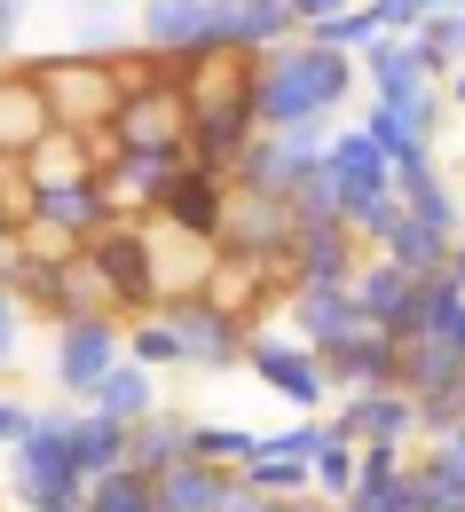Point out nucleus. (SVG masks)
<instances>
[{"instance_id": "f257e3e1", "label": "nucleus", "mask_w": 465, "mask_h": 512, "mask_svg": "<svg viewBox=\"0 0 465 512\" xmlns=\"http://www.w3.org/2000/svg\"><path fill=\"white\" fill-rule=\"evenodd\" d=\"M355 95V56L284 40L253 64V127L261 134H292V127H332L339 103Z\"/></svg>"}, {"instance_id": "f03ea898", "label": "nucleus", "mask_w": 465, "mask_h": 512, "mask_svg": "<svg viewBox=\"0 0 465 512\" xmlns=\"http://www.w3.org/2000/svg\"><path fill=\"white\" fill-rule=\"evenodd\" d=\"M253 64L237 56H198L182 64V142H190V166L198 174H237L245 142H253Z\"/></svg>"}, {"instance_id": "7ed1b4c3", "label": "nucleus", "mask_w": 465, "mask_h": 512, "mask_svg": "<svg viewBox=\"0 0 465 512\" xmlns=\"http://www.w3.org/2000/svg\"><path fill=\"white\" fill-rule=\"evenodd\" d=\"M16 79L48 103V127L56 134H87V127H111V111H119V95H127V71L111 64V56H40V64H16Z\"/></svg>"}, {"instance_id": "20e7f679", "label": "nucleus", "mask_w": 465, "mask_h": 512, "mask_svg": "<svg viewBox=\"0 0 465 512\" xmlns=\"http://www.w3.org/2000/svg\"><path fill=\"white\" fill-rule=\"evenodd\" d=\"M64 418H71V402L32 410V434L8 449L16 512H79V497H87V481H79V465H71V449H64Z\"/></svg>"}, {"instance_id": "39448f33", "label": "nucleus", "mask_w": 465, "mask_h": 512, "mask_svg": "<svg viewBox=\"0 0 465 512\" xmlns=\"http://www.w3.org/2000/svg\"><path fill=\"white\" fill-rule=\"evenodd\" d=\"M87 253V276H95V292H103V308L119 323L134 316H158L166 308V276H158V245L134 229V221H111L95 245H79Z\"/></svg>"}, {"instance_id": "423d86ee", "label": "nucleus", "mask_w": 465, "mask_h": 512, "mask_svg": "<svg viewBox=\"0 0 465 512\" xmlns=\"http://www.w3.org/2000/svg\"><path fill=\"white\" fill-rule=\"evenodd\" d=\"M8 292H16L24 316H48L56 331L103 308V292H95V276H87V253H79V245H48V253L24 245L16 268H8Z\"/></svg>"}, {"instance_id": "0eeeda50", "label": "nucleus", "mask_w": 465, "mask_h": 512, "mask_svg": "<svg viewBox=\"0 0 465 512\" xmlns=\"http://www.w3.org/2000/svg\"><path fill=\"white\" fill-rule=\"evenodd\" d=\"M355 79H371V103H379L402 134H418V142L442 134V87L410 64V40H379L371 56H355Z\"/></svg>"}, {"instance_id": "6e6552de", "label": "nucleus", "mask_w": 465, "mask_h": 512, "mask_svg": "<svg viewBox=\"0 0 465 512\" xmlns=\"http://www.w3.org/2000/svg\"><path fill=\"white\" fill-rule=\"evenodd\" d=\"M158 316H166V331L182 339V363H198V371H237V363H245L253 323L237 316L229 300H213V292H174Z\"/></svg>"}, {"instance_id": "1a4fd4ad", "label": "nucleus", "mask_w": 465, "mask_h": 512, "mask_svg": "<svg viewBox=\"0 0 465 512\" xmlns=\"http://www.w3.org/2000/svg\"><path fill=\"white\" fill-rule=\"evenodd\" d=\"M284 40H300L292 0H205V56L261 64L268 48H284Z\"/></svg>"}, {"instance_id": "9d476101", "label": "nucleus", "mask_w": 465, "mask_h": 512, "mask_svg": "<svg viewBox=\"0 0 465 512\" xmlns=\"http://www.w3.org/2000/svg\"><path fill=\"white\" fill-rule=\"evenodd\" d=\"M119 363H127V323L111 316V308L64 323V331H56V355H48V371H56V386H64L71 402H87Z\"/></svg>"}, {"instance_id": "9b49d317", "label": "nucleus", "mask_w": 465, "mask_h": 512, "mask_svg": "<svg viewBox=\"0 0 465 512\" xmlns=\"http://www.w3.org/2000/svg\"><path fill=\"white\" fill-rule=\"evenodd\" d=\"M245 371H253L276 402H292L300 418H324V410H332V386H324L316 355H308L292 331H253V339H245Z\"/></svg>"}, {"instance_id": "f8f14e48", "label": "nucleus", "mask_w": 465, "mask_h": 512, "mask_svg": "<svg viewBox=\"0 0 465 512\" xmlns=\"http://www.w3.org/2000/svg\"><path fill=\"white\" fill-rule=\"evenodd\" d=\"M111 221H119V197L103 190L95 174H71V182H32V229H48V237L95 245Z\"/></svg>"}, {"instance_id": "ddd939ff", "label": "nucleus", "mask_w": 465, "mask_h": 512, "mask_svg": "<svg viewBox=\"0 0 465 512\" xmlns=\"http://www.w3.org/2000/svg\"><path fill=\"white\" fill-rule=\"evenodd\" d=\"M229 197H237V190H229L221 174H198V166H182V174H174L166 190L150 197L142 213H158V221H166L174 237H190V245H221V229H229Z\"/></svg>"}, {"instance_id": "4468645a", "label": "nucleus", "mask_w": 465, "mask_h": 512, "mask_svg": "<svg viewBox=\"0 0 465 512\" xmlns=\"http://www.w3.org/2000/svg\"><path fill=\"white\" fill-rule=\"evenodd\" d=\"M395 339L387 331H347V339H332V347H316V371H324V386L339 394H379V386H395Z\"/></svg>"}, {"instance_id": "2eb2a0df", "label": "nucleus", "mask_w": 465, "mask_h": 512, "mask_svg": "<svg viewBox=\"0 0 465 512\" xmlns=\"http://www.w3.org/2000/svg\"><path fill=\"white\" fill-rule=\"evenodd\" d=\"M221 253L237 268H284L292 253V221L276 197H229V229H221Z\"/></svg>"}, {"instance_id": "dca6fc26", "label": "nucleus", "mask_w": 465, "mask_h": 512, "mask_svg": "<svg viewBox=\"0 0 465 512\" xmlns=\"http://www.w3.org/2000/svg\"><path fill=\"white\" fill-rule=\"evenodd\" d=\"M324 426L347 434L355 449H371V442L410 449V442H418V426H410V394H395V386H379V394H339L332 410H324Z\"/></svg>"}, {"instance_id": "f3484780", "label": "nucleus", "mask_w": 465, "mask_h": 512, "mask_svg": "<svg viewBox=\"0 0 465 512\" xmlns=\"http://www.w3.org/2000/svg\"><path fill=\"white\" fill-rule=\"evenodd\" d=\"M261 497L229 473V465H198L182 457L174 473H158V512H253Z\"/></svg>"}, {"instance_id": "a211bd4d", "label": "nucleus", "mask_w": 465, "mask_h": 512, "mask_svg": "<svg viewBox=\"0 0 465 512\" xmlns=\"http://www.w3.org/2000/svg\"><path fill=\"white\" fill-rule=\"evenodd\" d=\"M363 268V245L347 221H324V229H292V253H284V284H355Z\"/></svg>"}, {"instance_id": "6ab92c4d", "label": "nucleus", "mask_w": 465, "mask_h": 512, "mask_svg": "<svg viewBox=\"0 0 465 512\" xmlns=\"http://www.w3.org/2000/svg\"><path fill=\"white\" fill-rule=\"evenodd\" d=\"M134 48L142 56H166V64H198L205 56V0H142Z\"/></svg>"}, {"instance_id": "aec40b11", "label": "nucleus", "mask_w": 465, "mask_h": 512, "mask_svg": "<svg viewBox=\"0 0 465 512\" xmlns=\"http://www.w3.org/2000/svg\"><path fill=\"white\" fill-rule=\"evenodd\" d=\"M324 174H332V190H339V213H347V205H363V197H379V190H395L387 150H379L363 127H339L332 142H324Z\"/></svg>"}, {"instance_id": "412c9836", "label": "nucleus", "mask_w": 465, "mask_h": 512, "mask_svg": "<svg viewBox=\"0 0 465 512\" xmlns=\"http://www.w3.org/2000/svg\"><path fill=\"white\" fill-rule=\"evenodd\" d=\"M284 323H292V339H300L308 355H316V347H332V339H347V331H363L355 300H347V284H292Z\"/></svg>"}, {"instance_id": "4be33fe9", "label": "nucleus", "mask_w": 465, "mask_h": 512, "mask_svg": "<svg viewBox=\"0 0 465 512\" xmlns=\"http://www.w3.org/2000/svg\"><path fill=\"white\" fill-rule=\"evenodd\" d=\"M190 426H198V418H182V410L158 402L150 418H134V426H127V465H134V473H150V481L174 473V465L190 457Z\"/></svg>"}, {"instance_id": "5701e85b", "label": "nucleus", "mask_w": 465, "mask_h": 512, "mask_svg": "<svg viewBox=\"0 0 465 512\" xmlns=\"http://www.w3.org/2000/svg\"><path fill=\"white\" fill-rule=\"evenodd\" d=\"M64 449H71V465H79V481H95V473L127 465V426H119V418H95V410H79V402H71Z\"/></svg>"}, {"instance_id": "b1692460", "label": "nucleus", "mask_w": 465, "mask_h": 512, "mask_svg": "<svg viewBox=\"0 0 465 512\" xmlns=\"http://www.w3.org/2000/svg\"><path fill=\"white\" fill-rule=\"evenodd\" d=\"M410 64L426 71L434 87L465 64V8H450V16H418V32H410Z\"/></svg>"}, {"instance_id": "393cba45", "label": "nucleus", "mask_w": 465, "mask_h": 512, "mask_svg": "<svg viewBox=\"0 0 465 512\" xmlns=\"http://www.w3.org/2000/svg\"><path fill=\"white\" fill-rule=\"evenodd\" d=\"M79 410H95V418H119V426H134V418H150V410H158V379H150L142 363H119V371L95 386V394H87Z\"/></svg>"}, {"instance_id": "a878e982", "label": "nucleus", "mask_w": 465, "mask_h": 512, "mask_svg": "<svg viewBox=\"0 0 465 512\" xmlns=\"http://www.w3.org/2000/svg\"><path fill=\"white\" fill-rule=\"evenodd\" d=\"M402 292H410V276H402L395 260H363V268H355V284H347V300H355V316H363V331H379V323L395 316L402 308Z\"/></svg>"}, {"instance_id": "bb28decb", "label": "nucleus", "mask_w": 465, "mask_h": 512, "mask_svg": "<svg viewBox=\"0 0 465 512\" xmlns=\"http://www.w3.org/2000/svg\"><path fill=\"white\" fill-rule=\"evenodd\" d=\"M300 40H308V48H332V56H371L387 32H379V16H371V0H363V8H332V16H316Z\"/></svg>"}, {"instance_id": "cd10ccee", "label": "nucleus", "mask_w": 465, "mask_h": 512, "mask_svg": "<svg viewBox=\"0 0 465 512\" xmlns=\"http://www.w3.org/2000/svg\"><path fill=\"white\" fill-rule=\"evenodd\" d=\"M79 512H158V481H150V473H134V465H111V473H95V481H87Z\"/></svg>"}, {"instance_id": "c85d7f7f", "label": "nucleus", "mask_w": 465, "mask_h": 512, "mask_svg": "<svg viewBox=\"0 0 465 512\" xmlns=\"http://www.w3.org/2000/svg\"><path fill=\"white\" fill-rule=\"evenodd\" d=\"M379 260H395L402 276H426V268H450V237H442V229H426V221H410V213H402V221H395V237H387V245H379Z\"/></svg>"}, {"instance_id": "c756f323", "label": "nucleus", "mask_w": 465, "mask_h": 512, "mask_svg": "<svg viewBox=\"0 0 465 512\" xmlns=\"http://www.w3.org/2000/svg\"><path fill=\"white\" fill-rule=\"evenodd\" d=\"M347 489H355V442L324 426V449L308 457V497H324V505H347Z\"/></svg>"}, {"instance_id": "7c9ffc66", "label": "nucleus", "mask_w": 465, "mask_h": 512, "mask_svg": "<svg viewBox=\"0 0 465 512\" xmlns=\"http://www.w3.org/2000/svg\"><path fill=\"white\" fill-rule=\"evenodd\" d=\"M190 457H198V465L245 473V465L261 457V434H253V426H190Z\"/></svg>"}, {"instance_id": "2f4dec72", "label": "nucleus", "mask_w": 465, "mask_h": 512, "mask_svg": "<svg viewBox=\"0 0 465 512\" xmlns=\"http://www.w3.org/2000/svg\"><path fill=\"white\" fill-rule=\"evenodd\" d=\"M402 213H410V221H426V229H442L450 245L465 237V213H458V197H450V174H426L418 190H402Z\"/></svg>"}, {"instance_id": "473e14b6", "label": "nucleus", "mask_w": 465, "mask_h": 512, "mask_svg": "<svg viewBox=\"0 0 465 512\" xmlns=\"http://www.w3.org/2000/svg\"><path fill=\"white\" fill-rule=\"evenodd\" d=\"M127 363H142L150 379H158V371H182V339L166 331V316H134L127 323Z\"/></svg>"}, {"instance_id": "72a5a7b5", "label": "nucleus", "mask_w": 465, "mask_h": 512, "mask_svg": "<svg viewBox=\"0 0 465 512\" xmlns=\"http://www.w3.org/2000/svg\"><path fill=\"white\" fill-rule=\"evenodd\" d=\"M284 221L292 229H324V221H339V190H332V174L316 166V174H300L292 190H284Z\"/></svg>"}, {"instance_id": "f704fd0d", "label": "nucleus", "mask_w": 465, "mask_h": 512, "mask_svg": "<svg viewBox=\"0 0 465 512\" xmlns=\"http://www.w3.org/2000/svg\"><path fill=\"white\" fill-rule=\"evenodd\" d=\"M237 481H245V489H253L261 505H284V497H308V465H300V457H253V465H245Z\"/></svg>"}, {"instance_id": "c9c22d12", "label": "nucleus", "mask_w": 465, "mask_h": 512, "mask_svg": "<svg viewBox=\"0 0 465 512\" xmlns=\"http://www.w3.org/2000/svg\"><path fill=\"white\" fill-rule=\"evenodd\" d=\"M339 221L355 229V245H371V253H379V245L395 237V221H402V197H395V190H379V197H363V205H347Z\"/></svg>"}, {"instance_id": "e433bc0d", "label": "nucleus", "mask_w": 465, "mask_h": 512, "mask_svg": "<svg viewBox=\"0 0 465 512\" xmlns=\"http://www.w3.org/2000/svg\"><path fill=\"white\" fill-rule=\"evenodd\" d=\"M324 449V418H300V426H284V434H261V457H316Z\"/></svg>"}, {"instance_id": "4c0bfd02", "label": "nucleus", "mask_w": 465, "mask_h": 512, "mask_svg": "<svg viewBox=\"0 0 465 512\" xmlns=\"http://www.w3.org/2000/svg\"><path fill=\"white\" fill-rule=\"evenodd\" d=\"M16 331H24V308H16V292H8V268H0V371H8V363H16V347H24Z\"/></svg>"}, {"instance_id": "58836bf2", "label": "nucleus", "mask_w": 465, "mask_h": 512, "mask_svg": "<svg viewBox=\"0 0 465 512\" xmlns=\"http://www.w3.org/2000/svg\"><path fill=\"white\" fill-rule=\"evenodd\" d=\"M371 16H379L387 40H410V32H418V0H371Z\"/></svg>"}, {"instance_id": "ea45409f", "label": "nucleus", "mask_w": 465, "mask_h": 512, "mask_svg": "<svg viewBox=\"0 0 465 512\" xmlns=\"http://www.w3.org/2000/svg\"><path fill=\"white\" fill-rule=\"evenodd\" d=\"M426 339H442V347H450V355L465 363V292L450 300V308H442V316H434V331H426Z\"/></svg>"}, {"instance_id": "a19ab883", "label": "nucleus", "mask_w": 465, "mask_h": 512, "mask_svg": "<svg viewBox=\"0 0 465 512\" xmlns=\"http://www.w3.org/2000/svg\"><path fill=\"white\" fill-rule=\"evenodd\" d=\"M32 434V402H16V394H0V449H16Z\"/></svg>"}, {"instance_id": "79ce46f5", "label": "nucleus", "mask_w": 465, "mask_h": 512, "mask_svg": "<svg viewBox=\"0 0 465 512\" xmlns=\"http://www.w3.org/2000/svg\"><path fill=\"white\" fill-rule=\"evenodd\" d=\"M339 0H292V16H300V32H308V24H316V16H332Z\"/></svg>"}, {"instance_id": "37998d69", "label": "nucleus", "mask_w": 465, "mask_h": 512, "mask_svg": "<svg viewBox=\"0 0 465 512\" xmlns=\"http://www.w3.org/2000/svg\"><path fill=\"white\" fill-rule=\"evenodd\" d=\"M442 103H465V64L450 71V79H442Z\"/></svg>"}, {"instance_id": "c03bdc74", "label": "nucleus", "mask_w": 465, "mask_h": 512, "mask_svg": "<svg viewBox=\"0 0 465 512\" xmlns=\"http://www.w3.org/2000/svg\"><path fill=\"white\" fill-rule=\"evenodd\" d=\"M450 276H458V292H465V237L450 245Z\"/></svg>"}, {"instance_id": "a18cd8bd", "label": "nucleus", "mask_w": 465, "mask_h": 512, "mask_svg": "<svg viewBox=\"0 0 465 512\" xmlns=\"http://www.w3.org/2000/svg\"><path fill=\"white\" fill-rule=\"evenodd\" d=\"M450 8H465V0H418V16H450Z\"/></svg>"}, {"instance_id": "49530a36", "label": "nucleus", "mask_w": 465, "mask_h": 512, "mask_svg": "<svg viewBox=\"0 0 465 512\" xmlns=\"http://www.w3.org/2000/svg\"><path fill=\"white\" fill-rule=\"evenodd\" d=\"M450 449H458V457H465V418H458V426H450Z\"/></svg>"}, {"instance_id": "de8ad7c7", "label": "nucleus", "mask_w": 465, "mask_h": 512, "mask_svg": "<svg viewBox=\"0 0 465 512\" xmlns=\"http://www.w3.org/2000/svg\"><path fill=\"white\" fill-rule=\"evenodd\" d=\"M253 512H284V505H253Z\"/></svg>"}, {"instance_id": "09e8293b", "label": "nucleus", "mask_w": 465, "mask_h": 512, "mask_svg": "<svg viewBox=\"0 0 465 512\" xmlns=\"http://www.w3.org/2000/svg\"><path fill=\"white\" fill-rule=\"evenodd\" d=\"M332 512H355V505H332Z\"/></svg>"}]
</instances>
